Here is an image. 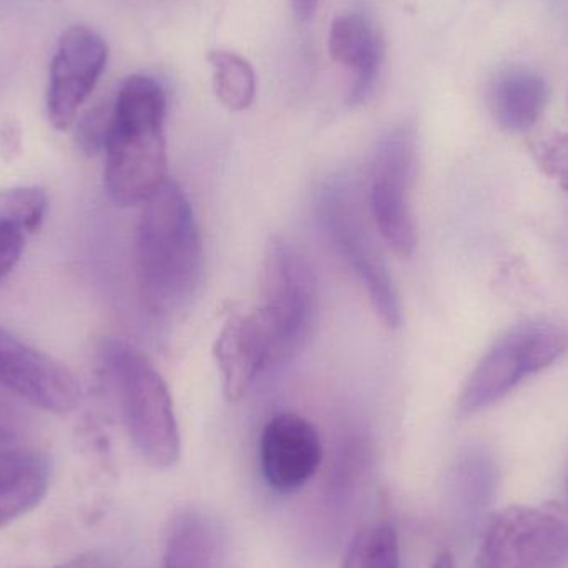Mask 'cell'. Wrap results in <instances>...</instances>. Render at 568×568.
I'll return each instance as SVG.
<instances>
[{
  "label": "cell",
  "mask_w": 568,
  "mask_h": 568,
  "mask_svg": "<svg viewBox=\"0 0 568 568\" xmlns=\"http://www.w3.org/2000/svg\"><path fill=\"white\" fill-rule=\"evenodd\" d=\"M136 273L143 303L156 317H175L185 311L202 286L199 223L185 193L172 180L143 203Z\"/></svg>",
  "instance_id": "6da1fadb"
},
{
  "label": "cell",
  "mask_w": 568,
  "mask_h": 568,
  "mask_svg": "<svg viewBox=\"0 0 568 568\" xmlns=\"http://www.w3.org/2000/svg\"><path fill=\"white\" fill-rule=\"evenodd\" d=\"M165 110V92L152 77L132 75L120 87L103 145V180L116 205H143L169 182Z\"/></svg>",
  "instance_id": "7a4b0ae2"
},
{
  "label": "cell",
  "mask_w": 568,
  "mask_h": 568,
  "mask_svg": "<svg viewBox=\"0 0 568 568\" xmlns=\"http://www.w3.org/2000/svg\"><path fill=\"white\" fill-rule=\"evenodd\" d=\"M100 357L112 379L123 424L146 463L169 469L180 459V430L172 396L162 374L133 344L109 337Z\"/></svg>",
  "instance_id": "3957f363"
},
{
  "label": "cell",
  "mask_w": 568,
  "mask_h": 568,
  "mask_svg": "<svg viewBox=\"0 0 568 568\" xmlns=\"http://www.w3.org/2000/svg\"><path fill=\"white\" fill-rule=\"evenodd\" d=\"M568 349V326L556 321H529L507 331L477 363L460 393V416L494 406L534 374L552 366Z\"/></svg>",
  "instance_id": "277c9868"
},
{
  "label": "cell",
  "mask_w": 568,
  "mask_h": 568,
  "mask_svg": "<svg viewBox=\"0 0 568 568\" xmlns=\"http://www.w3.org/2000/svg\"><path fill=\"white\" fill-rule=\"evenodd\" d=\"M316 212L327 239L366 287L381 321L390 329L399 327L403 321L399 294L364 220L356 190L346 180H331L317 195Z\"/></svg>",
  "instance_id": "5b68a950"
},
{
  "label": "cell",
  "mask_w": 568,
  "mask_h": 568,
  "mask_svg": "<svg viewBox=\"0 0 568 568\" xmlns=\"http://www.w3.org/2000/svg\"><path fill=\"white\" fill-rule=\"evenodd\" d=\"M262 303L275 364L287 363L304 346L316 311V283L306 258L286 240L272 236L263 255Z\"/></svg>",
  "instance_id": "8992f818"
},
{
  "label": "cell",
  "mask_w": 568,
  "mask_h": 568,
  "mask_svg": "<svg viewBox=\"0 0 568 568\" xmlns=\"http://www.w3.org/2000/svg\"><path fill=\"white\" fill-rule=\"evenodd\" d=\"M568 557V524L540 507L514 506L487 520L474 568H559Z\"/></svg>",
  "instance_id": "52a82bcc"
},
{
  "label": "cell",
  "mask_w": 568,
  "mask_h": 568,
  "mask_svg": "<svg viewBox=\"0 0 568 568\" xmlns=\"http://www.w3.org/2000/svg\"><path fill=\"white\" fill-rule=\"evenodd\" d=\"M417 169V139L410 125L387 132L377 143L371 165L369 206L384 242L403 258L417 245L410 192Z\"/></svg>",
  "instance_id": "ba28073f"
},
{
  "label": "cell",
  "mask_w": 568,
  "mask_h": 568,
  "mask_svg": "<svg viewBox=\"0 0 568 568\" xmlns=\"http://www.w3.org/2000/svg\"><path fill=\"white\" fill-rule=\"evenodd\" d=\"M109 60V45L102 36L85 26H73L60 36L50 63L47 113L57 130L75 122Z\"/></svg>",
  "instance_id": "9c48e42d"
},
{
  "label": "cell",
  "mask_w": 568,
  "mask_h": 568,
  "mask_svg": "<svg viewBox=\"0 0 568 568\" xmlns=\"http://www.w3.org/2000/svg\"><path fill=\"white\" fill-rule=\"evenodd\" d=\"M0 386L49 413H72L82 389L75 374L0 327Z\"/></svg>",
  "instance_id": "30bf717a"
},
{
  "label": "cell",
  "mask_w": 568,
  "mask_h": 568,
  "mask_svg": "<svg viewBox=\"0 0 568 568\" xmlns=\"http://www.w3.org/2000/svg\"><path fill=\"white\" fill-rule=\"evenodd\" d=\"M324 450L313 424L293 413L273 417L260 439V464L266 483L287 494L306 486L323 464Z\"/></svg>",
  "instance_id": "8fae6325"
},
{
  "label": "cell",
  "mask_w": 568,
  "mask_h": 568,
  "mask_svg": "<svg viewBox=\"0 0 568 568\" xmlns=\"http://www.w3.org/2000/svg\"><path fill=\"white\" fill-rule=\"evenodd\" d=\"M213 353L229 403L242 400L260 374L275 366L272 336L258 310L230 316L216 337Z\"/></svg>",
  "instance_id": "7c38bea8"
},
{
  "label": "cell",
  "mask_w": 568,
  "mask_h": 568,
  "mask_svg": "<svg viewBox=\"0 0 568 568\" xmlns=\"http://www.w3.org/2000/svg\"><path fill=\"white\" fill-rule=\"evenodd\" d=\"M327 49L334 62L354 72L347 103L366 102L376 89L384 60V42L376 27L361 13H343L331 26Z\"/></svg>",
  "instance_id": "4fadbf2b"
},
{
  "label": "cell",
  "mask_w": 568,
  "mask_h": 568,
  "mask_svg": "<svg viewBox=\"0 0 568 568\" xmlns=\"http://www.w3.org/2000/svg\"><path fill=\"white\" fill-rule=\"evenodd\" d=\"M225 532L199 507L180 510L166 536L163 568H225Z\"/></svg>",
  "instance_id": "5bb4252c"
},
{
  "label": "cell",
  "mask_w": 568,
  "mask_h": 568,
  "mask_svg": "<svg viewBox=\"0 0 568 568\" xmlns=\"http://www.w3.org/2000/svg\"><path fill=\"white\" fill-rule=\"evenodd\" d=\"M49 486L45 456L27 449L0 453V529L40 506Z\"/></svg>",
  "instance_id": "9a60e30c"
},
{
  "label": "cell",
  "mask_w": 568,
  "mask_h": 568,
  "mask_svg": "<svg viewBox=\"0 0 568 568\" xmlns=\"http://www.w3.org/2000/svg\"><path fill=\"white\" fill-rule=\"evenodd\" d=\"M549 100L546 80L527 69L506 70L500 73L489 92V106L496 122L509 132L532 129Z\"/></svg>",
  "instance_id": "2e32d148"
},
{
  "label": "cell",
  "mask_w": 568,
  "mask_h": 568,
  "mask_svg": "<svg viewBox=\"0 0 568 568\" xmlns=\"http://www.w3.org/2000/svg\"><path fill=\"white\" fill-rule=\"evenodd\" d=\"M47 195L37 186L0 190V282L16 270L27 240L42 226Z\"/></svg>",
  "instance_id": "e0dca14e"
},
{
  "label": "cell",
  "mask_w": 568,
  "mask_h": 568,
  "mask_svg": "<svg viewBox=\"0 0 568 568\" xmlns=\"http://www.w3.org/2000/svg\"><path fill=\"white\" fill-rule=\"evenodd\" d=\"M496 477V466L486 450L467 449L454 464L450 490L466 513L479 514L493 497Z\"/></svg>",
  "instance_id": "ac0fdd59"
},
{
  "label": "cell",
  "mask_w": 568,
  "mask_h": 568,
  "mask_svg": "<svg viewBox=\"0 0 568 568\" xmlns=\"http://www.w3.org/2000/svg\"><path fill=\"white\" fill-rule=\"evenodd\" d=\"M213 89L230 112H243L255 102L256 75L252 63L229 50H212Z\"/></svg>",
  "instance_id": "d6986e66"
},
{
  "label": "cell",
  "mask_w": 568,
  "mask_h": 568,
  "mask_svg": "<svg viewBox=\"0 0 568 568\" xmlns=\"http://www.w3.org/2000/svg\"><path fill=\"white\" fill-rule=\"evenodd\" d=\"M341 568H400L396 529L390 524H376L357 532Z\"/></svg>",
  "instance_id": "ffe728a7"
},
{
  "label": "cell",
  "mask_w": 568,
  "mask_h": 568,
  "mask_svg": "<svg viewBox=\"0 0 568 568\" xmlns=\"http://www.w3.org/2000/svg\"><path fill=\"white\" fill-rule=\"evenodd\" d=\"M534 153L544 172L568 192V136L550 133L536 143Z\"/></svg>",
  "instance_id": "44dd1931"
},
{
  "label": "cell",
  "mask_w": 568,
  "mask_h": 568,
  "mask_svg": "<svg viewBox=\"0 0 568 568\" xmlns=\"http://www.w3.org/2000/svg\"><path fill=\"white\" fill-rule=\"evenodd\" d=\"M112 105H100L90 110L82 122H80L77 136L80 145L87 152H97L105 145L106 130H109Z\"/></svg>",
  "instance_id": "7402d4cb"
},
{
  "label": "cell",
  "mask_w": 568,
  "mask_h": 568,
  "mask_svg": "<svg viewBox=\"0 0 568 568\" xmlns=\"http://www.w3.org/2000/svg\"><path fill=\"white\" fill-rule=\"evenodd\" d=\"M57 568H116L112 560L99 552H87L82 556L73 557L69 562L62 564Z\"/></svg>",
  "instance_id": "603a6c76"
},
{
  "label": "cell",
  "mask_w": 568,
  "mask_h": 568,
  "mask_svg": "<svg viewBox=\"0 0 568 568\" xmlns=\"http://www.w3.org/2000/svg\"><path fill=\"white\" fill-rule=\"evenodd\" d=\"M17 436V420L12 410L0 400V446L12 443Z\"/></svg>",
  "instance_id": "cb8c5ba5"
},
{
  "label": "cell",
  "mask_w": 568,
  "mask_h": 568,
  "mask_svg": "<svg viewBox=\"0 0 568 568\" xmlns=\"http://www.w3.org/2000/svg\"><path fill=\"white\" fill-rule=\"evenodd\" d=\"M291 3H293L294 13H296L297 19L304 22V20L313 17L320 0H291Z\"/></svg>",
  "instance_id": "d4e9b609"
},
{
  "label": "cell",
  "mask_w": 568,
  "mask_h": 568,
  "mask_svg": "<svg viewBox=\"0 0 568 568\" xmlns=\"http://www.w3.org/2000/svg\"><path fill=\"white\" fill-rule=\"evenodd\" d=\"M433 568H456V562H454L453 554H439V556H437V559L434 560Z\"/></svg>",
  "instance_id": "484cf974"
},
{
  "label": "cell",
  "mask_w": 568,
  "mask_h": 568,
  "mask_svg": "<svg viewBox=\"0 0 568 568\" xmlns=\"http://www.w3.org/2000/svg\"><path fill=\"white\" fill-rule=\"evenodd\" d=\"M567 494H568V477H567Z\"/></svg>",
  "instance_id": "4316f807"
}]
</instances>
